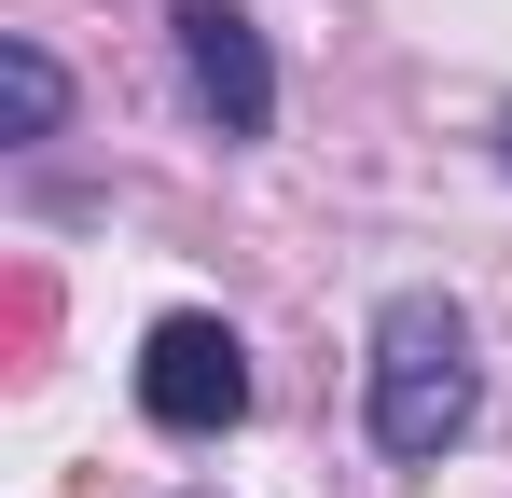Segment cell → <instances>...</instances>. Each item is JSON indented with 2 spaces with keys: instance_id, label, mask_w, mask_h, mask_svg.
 I'll return each instance as SVG.
<instances>
[{
  "instance_id": "3",
  "label": "cell",
  "mask_w": 512,
  "mask_h": 498,
  "mask_svg": "<svg viewBox=\"0 0 512 498\" xmlns=\"http://www.w3.org/2000/svg\"><path fill=\"white\" fill-rule=\"evenodd\" d=\"M180 70H194V111L222 139H263L277 125V70H263V28L236 0H180Z\"/></svg>"
},
{
  "instance_id": "2",
  "label": "cell",
  "mask_w": 512,
  "mask_h": 498,
  "mask_svg": "<svg viewBox=\"0 0 512 498\" xmlns=\"http://www.w3.org/2000/svg\"><path fill=\"white\" fill-rule=\"evenodd\" d=\"M139 415L153 429H180V443H222L236 415H250V346H236V319H153L139 332Z\"/></svg>"
},
{
  "instance_id": "5",
  "label": "cell",
  "mask_w": 512,
  "mask_h": 498,
  "mask_svg": "<svg viewBox=\"0 0 512 498\" xmlns=\"http://www.w3.org/2000/svg\"><path fill=\"white\" fill-rule=\"evenodd\" d=\"M499 153H512V111H499Z\"/></svg>"
},
{
  "instance_id": "4",
  "label": "cell",
  "mask_w": 512,
  "mask_h": 498,
  "mask_svg": "<svg viewBox=\"0 0 512 498\" xmlns=\"http://www.w3.org/2000/svg\"><path fill=\"white\" fill-rule=\"evenodd\" d=\"M0 111H14V139H56V111H70V83L42 42H0Z\"/></svg>"
},
{
  "instance_id": "1",
  "label": "cell",
  "mask_w": 512,
  "mask_h": 498,
  "mask_svg": "<svg viewBox=\"0 0 512 498\" xmlns=\"http://www.w3.org/2000/svg\"><path fill=\"white\" fill-rule=\"evenodd\" d=\"M360 415H374L388 457H443V443H471V415H485V360H471V319H457L443 291H402V305L374 319Z\"/></svg>"
}]
</instances>
